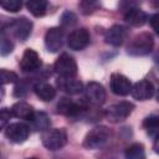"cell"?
<instances>
[{"instance_id":"11","label":"cell","mask_w":159,"mask_h":159,"mask_svg":"<svg viewBox=\"0 0 159 159\" xmlns=\"http://www.w3.org/2000/svg\"><path fill=\"white\" fill-rule=\"evenodd\" d=\"M87 109V107L83 103L75 102L68 98H62L57 104V112L66 116V117H78L81 113H83Z\"/></svg>"},{"instance_id":"19","label":"cell","mask_w":159,"mask_h":159,"mask_svg":"<svg viewBox=\"0 0 159 159\" xmlns=\"http://www.w3.org/2000/svg\"><path fill=\"white\" fill-rule=\"evenodd\" d=\"M11 114L16 118H20V119H25V120H30L35 113L32 106H30L29 103L24 102V101H20V102H16L15 104H12L11 107Z\"/></svg>"},{"instance_id":"23","label":"cell","mask_w":159,"mask_h":159,"mask_svg":"<svg viewBox=\"0 0 159 159\" xmlns=\"http://www.w3.org/2000/svg\"><path fill=\"white\" fill-rule=\"evenodd\" d=\"M125 159H145V149L142 143H133L124 152Z\"/></svg>"},{"instance_id":"17","label":"cell","mask_w":159,"mask_h":159,"mask_svg":"<svg viewBox=\"0 0 159 159\" xmlns=\"http://www.w3.org/2000/svg\"><path fill=\"white\" fill-rule=\"evenodd\" d=\"M124 20L129 25L135 26V27H139V26H143L147 22L148 15L143 10H140L138 7H129L125 11V14H124Z\"/></svg>"},{"instance_id":"12","label":"cell","mask_w":159,"mask_h":159,"mask_svg":"<svg viewBox=\"0 0 159 159\" xmlns=\"http://www.w3.org/2000/svg\"><path fill=\"white\" fill-rule=\"evenodd\" d=\"M45 45L50 52H57L63 45V30L61 27H50L45 35Z\"/></svg>"},{"instance_id":"14","label":"cell","mask_w":159,"mask_h":159,"mask_svg":"<svg viewBox=\"0 0 159 159\" xmlns=\"http://www.w3.org/2000/svg\"><path fill=\"white\" fill-rule=\"evenodd\" d=\"M127 35H128V31L124 26L113 25L106 31L104 41H106V43L112 45V46H120L125 41Z\"/></svg>"},{"instance_id":"24","label":"cell","mask_w":159,"mask_h":159,"mask_svg":"<svg viewBox=\"0 0 159 159\" xmlns=\"http://www.w3.org/2000/svg\"><path fill=\"white\" fill-rule=\"evenodd\" d=\"M0 6L9 12H17L21 9L22 2L20 0H2L0 2Z\"/></svg>"},{"instance_id":"1","label":"cell","mask_w":159,"mask_h":159,"mask_svg":"<svg viewBox=\"0 0 159 159\" xmlns=\"http://www.w3.org/2000/svg\"><path fill=\"white\" fill-rule=\"evenodd\" d=\"M111 137L112 132L109 128L104 125H97L86 134L83 147L86 149H101L108 144Z\"/></svg>"},{"instance_id":"20","label":"cell","mask_w":159,"mask_h":159,"mask_svg":"<svg viewBox=\"0 0 159 159\" xmlns=\"http://www.w3.org/2000/svg\"><path fill=\"white\" fill-rule=\"evenodd\" d=\"M29 122L31 123L32 128L36 129V130H39V132H45V130L50 129V124H51L50 117L45 112H41V111L35 112L34 116H32V118Z\"/></svg>"},{"instance_id":"5","label":"cell","mask_w":159,"mask_h":159,"mask_svg":"<svg viewBox=\"0 0 159 159\" xmlns=\"http://www.w3.org/2000/svg\"><path fill=\"white\" fill-rule=\"evenodd\" d=\"M53 70L60 77L73 78L77 75V63L68 53H62L53 63Z\"/></svg>"},{"instance_id":"15","label":"cell","mask_w":159,"mask_h":159,"mask_svg":"<svg viewBox=\"0 0 159 159\" xmlns=\"http://www.w3.org/2000/svg\"><path fill=\"white\" fill-rule=\"evenodd\" d=\"M130 94L133 96V98H135L138 101H147L153 97L154 86L152 84V82H149L147 80H142L132 86Z\"/></svg>"},{"instance_id":"33","label":"cell","mask_w":159,"mask_h":159,"mask_svg":"<svg viewBox=\"0 0 159 159\" xmlns=\"http://www.w3.org/2000/svg\"><path fill=\"white\" fill-rule=\"evenodd\" d=\"M157 101L159 102V88H158V92H157Z\"/></svg>"},{"instance_id":"16","label":"cell","mask_w":159,"mask_h":159,"mask_svg":"<svg viewBox=\"0 0 159 159\" xmlns=\"http://www.w3.org/2000/svg\"><path fill=\"white\" fill-rule=\"evenodd\" d=\"M56 84L61 91L66 92L67 94H80V93H82L84 91L83 83L80 80H76L75 77L73 78L60 77L56 81Z\"/></svg>"},{"instance_id":"9","label":"cell","mask_w":159,"mask_h":159,"mask_svg":"<svg viewBox=\"0 0 159 159\" xmlns=\"http://www.w3.org/2000/svg\"><path fill=\"white\" fill-rule=\"evenodd\" d=\"M89 31L86 27L73 30L67 37V46L73 51H81L89 43Z\"/></svg>"},{"instance_id":"7","label":"cell","mask_w":159,"mask_h":159,"mask_svg":"<svg viewBox=\"0 0 159 159\" xmlns=\"http://www.w3.org/2000/svg\"><path fill=\"white\" fill-rule=\"evenodd\" d=\"M84 98L92 106H102L106 101V91L98 82H88L84 88Z\"/></svg>"},{"instance_id":"26","label":"cell","mask_w":159,"mask_h":159,"mask_svg":"<svg viewBox=\"0 0 159 159\" xmlns=\"http://www.w3.org/2000/svg\"><path fill=\"white\" fill-rule=\"evenodd\" d=\"M0 73H1V82H2V84L14 83V82H17V80H19V77H17V75L15 72L9 71L6 68H1Z\"/></svg>"},{"instance_id":"4","label":"cell","mask_w":159,"mask_h":159,"mask_svg":"<svg viewBox=\"0 0 159 159\" xmlns=\"http://www.w3.org/2000/svg\"><path fill=\"white\" fill-rule=\"evenodd\" d=\"M133 109H134L133 103H130L128 101H122V102L114 103V104L109 106L108 108H106L103 112V116L106 117L107 120H109L112 123H118V122L127 119L129 117V114L133 112Z\"/></svg>"},{"instance_id":"10","label":"cell","mask_w":159,"mask_h":159,"mask_svg":"<svg viewBox=\"0 0 159 159\" xmlns=\"http://www.w3.org/2000/svg\"><path fill=\"white\" fill-rule=\"evenodd\" d=\"M109 88L117 96H127L132 92V83L124 75L114 72L111 75Z\"/></svg>"},{"instance_id":"27","label":"cell","mask_w":159,"mask_h":159,"mask_svg":"<svg viewBox=\"0 0 159 159\" xmlns=\"http://www.w3.org/2000/svg\"><path fill=\"white\" fill-rule=\"evenodd\" d=\"M78 6H80L82 14L89 15V14H92V12H94L97 10V7L99 6V4L96 2V1H81Z\"/></svg>"},{"instance_id":"31","label":"cell","mask_w":159,"mask_h":159,"mask_svg":"<svg viewBox=\"0 0 159 159\" xmlns=\"http://www.w3.org/2000/svg\"><path fill=\"white\" fill-rule=\"evenodd\" d=\"M149 22H150L152 29L155 31V34L159 35V12H158V14H154V15L149 19Z\"/></svg>"},{"instance_id":"32","label":"cell","mask_w":159,"mask_h":159,"mask_svg":"<svg viewBox=\"0 0 159 159\" xmlns=\"http://www.w3.org/2000/svg\"><path fill=\"white\" fill-rule=\"evenodd\" d=\"M153 148H154V152L157 153V154H159V135L155 138V140H154V145H153Z\"/></svg>"},{"instance_id":"2","label":"cell","mask_w":159,"mask_h":159,"mask_svg":"<svg viewBox=\"0 0 159 159\" xmlns=\"http://www.w3.org/2000/svg\"><path fill=\"white\" fill-rule=\"evenodd\" d=\"M154 47V39L149 32H142L133 37L127 46V53L130 56H145L152 52Z\"/></svg>"},{"instance_id":"34","label":"cell","mask_w":159,"mask_h":159,"mask_svg":"<svg viewBox=\"0 0 159 159\" xmlns=\"http://www.w3.org/2000/svg\"><path fill=\"white\" fill-rule=\"evenodd\" d=\"M27 159H39V158H27Z\"/></svg>"},{"instance_id":"29","label":"cell","mask_w":159,"mask_h":159,"mask_svg":"<svg viewBox=\"0 0 159 159\" xmlns=\"http://www.w3.org/2000/svg\"><path fill=\"white\" fill-rule=\"evenodd\" d=\"M11 116H12L11 111H9L7 108H1V111H0V122H1V128L2 129L6 128V123L9 122Z\"/></svg>"},{"instance_id":"13","label":"cell","mask_w":159,"mask_h":159,"mask_svg":"<svg viewBox=\"0 0 159 159\" xmlns=\"http://www.w3.org/2000/svg\"><path fill=\"white\" fill-rule=\"evenodd\" d=\"M42 62L39 53L32 48H26L20 60V67L24 72H34L41 67Z\"/></svg>"},{"instance_id":"18","label":"cell","mask_w":159,"mask_h":159,"mask_svg":"<svg viewBox=\"0 0 159 159\" xmlns=\"http://www.w3.org/2000/svg\"><path fill=\"white\" fill-rule=\"evenodd\" d=\"M34 92L43 102H50L56 96V89L47 82H36L34 84Z\"/></svg>"},{"instance_id":"6","label":"cell","mask_w":159,"mask_h":159,"mask_svg":"<svg viewBox=\"0 0 159 159\" xmlns=\"http://www.w3.org/2000/svg\"><path fill=\"white\" fill-rule=\"evenodd\" d=\"M30 135V127L22 122L9 123L5 128V137L16 144L24 143Z\"/></svg>"},{"instance_id":"21","label":"cell","mask_w":159,"mask_h":159,"mask_svg":"<svg viewBox=\"0 0 159 159\" xmlns=\"http://www.w3.org/2000/svg\"><path fill=\"white\" fill-rule=\"evenodd\" d=\"M47 5H48V2L45 0H29L26 2L27 10L36 17L45 15V12L47 10Z\"/></svg>"},{"instance_id":"8","label":"cell","mask_w":159,"mask_h":159,"mask_svg":"<svg viewBox=\"0 0 159 159\" xmlns=\"http://www.w3.org/2000/svg\"><path fill=\"white\" fill-rule=\"evenodd\" d=\"M9 29L10 31L12 32V35L20 40V41H25L30 34H31V30H32V22L25 17V16H21V17H17V19H14L10 24H9Z\"/></svg>"},{"instance_id":"3","label":"cell","mask_w":159,"mask_h":159,"mask_svg":"<svg viewBox=\"0 0 159 159\" xmlns=\"http://www.w3.org/2000/svg\"><path fill=\"white\" fill-rule=\"evenodd\" d=\"M41 142L48 150H58L63 148L67 143V133L63 128H52L42 132Z\"/></svg>"},{"instance_id":"25","label":"cell","mask_w":159,"mask_h":159,"mask_svg":"<svg viewBox=\"0 0 159 159\" xmlns=\"http://www.w3.org/2000/svg\"><path fill=\"white\" fill-rule=\"evenodd\" d=\"M14 50V43L10 41L9 37L5 36V34H1V43H0V53L1 56H6L11 53Z\"/></svg>"},{"instance_id":"22","label":"cell","mask_w":159,"mask_h":159,"mask_svg":"<svg viewBox=\"0 0 159 159\" xmlns=\"http://www.w3.org/2000/svg\"><path fill=\"white\" fill-rule=\"evenodd\" d=\"M143 127L148 132V134L155 139L159 135V116L152 114L147 117L143 120Z\"/></svg>"},{"instance_id":"30","label":"cell","mask_w":159,"mask_h":159,"mask_svg":"<svg viewBox=\"0 0 159 159\" xmlns=\"http://www.w3.org/2000/svg\"><path fill=\"white\" fill-rule=\"evenodd\" d=\"M26 92H27V87L22 82L17 83L14 88V96H16V97H24L26 94Z\"/></svg>"},{"instance_id":"28","label":"cell","mask_w":159,"mask_h":159,"mask_svg":"<svg viewBox=\"0 0 159 159\" xmlns=\"http://www.w3.org/2000/svg\"><path fill=\"white\" fill-rule=\"evenodd\" d=\"M76 22H77V17H76V15L73 12L66 11V12L62 14V16H61V24L63 26H72Z\"/></svg>"}]
</instances>
